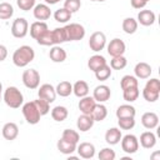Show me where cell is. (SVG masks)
Here are the masks:
<instances>
[{"instance_id": "1", "label": "cell", "mask_w": 160, "mask_h": 160, "mask_svg": "<svg viewBox=\"0 0 160 160\" xmlns=\"http://www.w3.org/2000/svg\"><path fill=\"white\" fill-rule=\"evenodd\" d=\"M35 58V51L29 45H22L18 48L12 54V62L18 68H25Z\"/></svg>"}, {"instance_id": "2", "label": "cell", "mask_w": 160, "mask_h": 160, "mask_svg": "<svg viewBox=\"0 0 160 160\" xmlns=\"http://www.w3.org/2000/svg\"><path fill=\"white\" fill-rule=\"evenodd\" d=\"M2 100L11 109H19L24 102V95L16 86H9L5 89Z\"/></svg>"}, {"instance_id": "3", "label": "cell", "mask_w": 160, "mask_h": 160, "mask_svg": "<svg viewBox=\"0 0 160 160\" xmlns=\"http://www.w3.org/2000/svg\"><path fill=\"white\" fill-rule=\"evenodd\" d=\"M21 111H22V115H24V118H25L28 124L35 125V124H38L40 121L41 115H40V112H39V110H38V108H36L34 101L25 102L22 105V108H21Z\"/></svg>"}, {"instance_id": "4", "label": "cell", "mask_w": 160, "mask_h": 160, "mask_svg": "<svg viewBox=\"0 0 160 160\" xmlns=\"http://www.w3.org/2000/svg\"><path fill=\"white\" fill-rule=\"evenodd\" d=\"M66 34V41H79L85 36V29L78 22H71L64 26Z\"/></svg>"}, {"instance_id": "5", "label": "cell", "mask_w": 160, "mask_h": 160, "mask_svg": "<svg viewBox=\"0 0 160 160\" xmlns=\"http://www.w3.org/2000/svg\"><path fill=\"white\" fill-rule=\"evenodd\" d=\"M22 84L28 88V89H36L39 88V84H40V74L38 72V70L35 69H28L22 72Z\"/></svg>"}, {"instance_id": "6", "label": "cell", "mask_w": 160, "mask_h": 160, "mask_svg": "<svg viewBox=\"0 0 160 160\" xmlns=\"http://www.w3.org/2000/svg\"><path fill=\"white\" fill-rule=\"evenodd\" d=\"M29 31V22L24 18H18L12 21L11 25V34L16 39H22L26 36Z\"/></svg>"}, {"instance_id": "7", "label": "cell", "mask_w": 160, "mask_h": 160, "mask_svg": "<svg viewBox=\"0 0 160 160\" xmlns=\"http://www.w3.org/2000/svg\"><path fill=\"white\" fill-rule=\"evenodd\" d=\"M120 141H121V149L126 154H135L139 149V139L132 134H128L122 136Z\"/></svg>"}, {"instance_id": "8", "label": "cell", "mask_w": 160, "mask_h": 160, "mask_svg": "<svg viewBox=\"0 0 160 160\" xmlns=\"http://www.w3.org/2000/svg\"><path fill=\"white\" fill-rule=\"evenodd\" d=\"M105 45H106V36L104 32L95 31L91 34V36L89 39V46L92 51L99 52L105 48Z\"/></svg>"}, {"instance_id": "9", "label": "cell", "mask_w": 160, "mask_h": 160, "mask_svg": "<svg viewBox=\"0 0 160 160\" xmlns=\"http://www.w3.org/2000/svg\"><path fill=\"white\" fill-rule=\"evenodd\" d=\"M125 50H126V45H125V42L121 39L115 38V39L110 40V42L108 44V54L111 58L124 55Z\"/></svg>"}, {"instance_id": "10", "label": "cell", "mask_w": 160, "mask_h": 160, "mask_svg": "<svg viewBox=\"0 0 160 160\" xmlns=\"http://www.w3.org/2000/svg\"><path fill=\"white\" fill-rule=\"evenodd\" d=\"M38 96H39V99H42V100L48 101L49 104H51L56 99L55 88L51 84H42L38 90Z\"/></svg>"}, {"instance_id": "11", "label": "cell", "mask_w": 160, "mask_h": 160, "mask_svg": "<svg viewBox=\"0 0 160 160\" xmlns=\"http://www.w3.org/2000/svg\"><path fill=\"white\" fill-rule=\"evenodd\" d=\"M110 96H111V91L108 85H98L94 89L92 98L95 99L96 102H105L110 99Z\"/></svg>"}, {"instance_id": "12", "label": "cell", "mask_w": 160, "mask_h": 160, "mask_svg": "<svg viewBox=\"0 0 160 160\" xmlns=\"http://www.w3.org/2000/svg\"><path fill=\"white\" fill-rule=\"evenodd\" d=\"M32 14H34V18L39 21H45L48 19H50L51 16V10L50 8L48 6V4H39V5H35L34 9H32Z\"/></svg>"}, {"instance_id": "13", "label": "cell", "mask_w": 160, "mask_h": 160, "mask_svg": "<svg viewBox=\"0 0 160 160\" xmlns=\"http://www.w3.org/2000/svg\"><path fill=\"white\" fill-rule=\"evenodd\" d=\"M96 105V101L92 96H84V98H80V101H79V110L81 111V114H88L90 115L91 111L94 110Z\"/></svg>"}, {"instance_id": "14", "label": "cell", "mask_w": 160, "mask_h": 160, "mask_svg": "<svg viewBox=\"0 0 160 160\" xmlns=\"http://www.w3.org/2000/svg\"><path fill=\"white\" fill-rule=\"evenodd\" d=\"M141 124L145 129H155L158 125H159V116L152 112V111H148L145 114H142L141 116Z\"/></svg>"}, {"instance_id": "15", "label": "cell", "mask_w": 160, "mask_h": 160, "mask_svg": "<svg viewBox=\"0 0 160 160\" xmlns=\"http://www.w3.org/2000/svg\"><path fill=\"white\" fill-rule=\"evenodd\" d=\"M1 132H2V136H4L5 140H9V141L15 140L18 138V135H19V126L15 122H11V121L6 122L2 126Z\"/></svg>"}, {"instance_id": "16", "label": "cell", "mask_w": 160, "mask_h": 160, "mask_svg": "<svg viewBox=\"0 0 160 160\" xmlns=\"http://www.w3.org/2000/svg\"><path fill=\"white\" fill-rule=\"evenodd\" d=\"M76 151L80 158L91 159L95 155V146L91 142H80V145L76 146Z\"/></svg>"}, {"instance_id": "17", "label": "cell", "mask_w": 160, "mask_h": 160, "mask_svg": "<svg viewBox=\"0 0 160 160\" xmlns=\"http://www.w3.org/2000/svg\"><path fill=\"white\" fill-rule=\"evenodd\" d=\"M94 119L91 115H88V114H81L79 118H78V121H76V126L80 131L85 132V131H89L92 126H94Z\"/></svg>"}, {"instance_id": "18", "label": "cell", "mask_w": 160, "mask_h": 160, "mask_svg": "<svg viewBox=\"0 0 160 160\" xmlns=\"http://www.w3.org/2000/svg\"><path fill=\"white\" fill-rule=\"evenodd\" d=\"M156 20V16H155V12L151 11V10H141L139 11L138 14V22H140L141 25L144 26H150L155 22Z\"/></svg>"}, {"instance_id": "19", "label": "cell", "mask_w": 160, "mask_h": 160, "mask_svg": "<svg viewBox=\"0 0 160 160\" xmlns=\"http://www.w3.org/2000/svg\"><path fill=\"white\" fill-rule=\"evenodd\" d=\"M151 71H152L151 66L148 62H144V61L138 62L135 65V68H134V72H135V76L138 79H148V78H150Z\"/></svg>"}, {"instance_id": "20", "label": "cell", "mask_w": 160, "mask_h": 160, "mask_svg": "<svg viewBox=\"0 0 160 160\" xmlns=\"http://www.w3.org/2000/svg\"><path fill=\"white\" fill-rule=\"evenodd\" d=\"M122 135H121V130L118 128H110L106 130L105 132V141L109 145H116L120 142Z\"/></svg>"}, {"instance_id": "21", "label": "cell", "mask_w": 160, "mask_h": 160, "mask_svg": "<svg viewBox=\"0 0 160 160\" xmlns=\"http://www.w3.org/2000/svg\"><path fill=\"white\" fill-rule=\"evenodd\" d=\"M49 58L54 62H62V61L66 60V51L60 45H55V46H52L50 49Z\"/></svg>"}, {"instance_id": "22", "label": "cell", "mask_w": 160, "mask_h": 160, "mask_svg": "<svg viewBox=\"0 0 160 160\" xmlns=\"http://www.w3.org/2000/svg\"><path fill=\"white\" fill-rule=\"evenodd\" d=\"M140 145L144 149H152L156 145V136L151 131H144L140 135Z\"/></svg>"}, {"instance_id": "23", "label": "cell", "mask_w": 160, "mask_h": 160, "mask_svg": "<svg viewBox=\"0 0 160 160\" xmlns=\"http://www.w3.org/2000/svg\"><path fill=\"white\" fill-rule=\"evenodd\" d=\"M46 30H48V24L45 21H35L30 25V36L36 40Z\"/></svg>"}, {"instance_id": "24", "label": "cell", "mask_w": 160, "mask_h": 160, "mask_svg": "<svg viewBox=\"0 0 160 160\" xmlns=\"http://www.w3.org/2000/svg\"><path fill=\"white\" fill-rule=\"evenodd\" d=\"M72 92L75 96L78 98H84L89 94V85L86 81L84 80H78L74 85H72Z\"/></svg>"}, {"instance_id": "25", "label": "cell", "mask_w": 160, "mask_h": 160, "mask_svg": "<svg viewBox=\"0 0 160 160\" xmlns=\"http://www.w3.org/2000/svg\"><path fill=\"white\" fill-rule=\"evenodd\" d=\"M135 114H136L135 108L132 105H129V104L120 105L116 109V116H118V119L119 118H135Z\"/></svg>"}, {"instance_id": "26", "label": "cell", "mask_w": 160, "mask_h": 160, "mask_svg": "<svg viewBox=\"0 0 160 160\" xmlns=\"http://www.w3.org/2000/svg\"><path fill=\"white\" fill-rule=\"evenodd\" d=\"M106 64V60H105V58L102 56V55H92V56H90V59L88 60V66H89V69L91 70V71H96L98 69H100L101 66H104Z\"/></svg>"}, {"instance_id": "27", "label": "cell", "mask_w": 160, "mask_h": 160, "mask_svg": "<svg viewBox=\"0 0 160 160\" xmlns=\"http://www.w3.org/2000/svg\"><path fill=\"white\" fill-rule=\"evenodd\" d=\"M56 146H58V150H59L61 154H65V155H71V154L76 150V144H72V142H70V141H66V140H64L62 138L58 141Z\"/></svg>"}, {"instance_id": "28", "label": "cell", "mask_w": 160, "mask_h": 160, "mask_svg": "<svg viewBox=\"0 0 160 160\" xmlns=\"http://www.w3.org/2000/svg\"><path fill=\"white\" fill-rule=\"evenodd\" d=\"M90 115L92 116L94 121H102L108 116V109H106L105 105H102L101 102H99V104L95 105V108H94V110L91 111Z\"/></svg>"}, {"instance_id": "29", "label": "cell", "mask_w": 160, "mask_h": 160, "mask_svg": "<svg viewBox=\"0 0 160 160\" xmlns=\"http://www.w3.org/2000/svg\"><path fill=\"white\" fill-rule=\"evenodd\" d=\"M68 115H69V111L65 106L59 105V106H55L54 109H51V118H52V120H55L58 122L64 121L68 118Z\"/></svg>"}, {"instance_id": "30", "label": "cell", "mask_w": 160, "mask_h": 160, "mask_svg": "<svg viewBox=\"0 0 160 160\" xmlns=\"http://www.w3.org/2000/svg\"><path fill=\"white\" fill-rule=\"evenodd\" d=\"M55 91H56V95L61 98H66L72 92V84L69 81H60L55 88Z\"/></svg>"}, {"instance_id": "31", "label": "cell", "mask_w": 160, "mask_h": 160, "mask_svg": "<svg viewBox=\"0 0 160 160\" xmlns=\"http://www.w3.org/2000/svg\"><path fill=\"white\" fill-rule=\"evenodd\" d=\"M122 30L126 34H134L138 30V21L134 18H125L122 20Z\"/></svg>"}, {"instance_id": "32", "label": "cell", "mask_w": 160, "mask_h": 160, "mask_svg": "<svg viewBox=\"0 0 160 160\" xmlns=\"http://www.w3.org/2000/svg\"><path fill=\"white\" fill-rule=\"evenodd\" d=\"M120 86L121 89H128V88H136L139 86V80L136 76H132V75H125L121 78L120 80Z\"/></svg>"}, {"instance_id": "33", "label": "cell", "mask_w": 160, "mask_h": 160, "mask_svg": "<svg viewBox=\"0 0 160 160\" xmlns=\"http://www.w3.org/2000/svg\"><path fill=\"white\" fill-rule=\"evenodd\" d=\"M140 95V91H139V86L136 88H128V89H124L122 90V96H124V100L128 101V102H132L135 101Z\"/></svg>"}, {"instance_id": "34", "label": "cell", "mask_w": 160, "mask_h": 160, "mask_svg": "<svg viewBox=\"0 0 160 160\" xmlns=\"http://www.w3.org/2000/svg\"><path fill=\"white\" fill-rule=\"evenodd\" d=\"M51 34H52L54 45H60L66 41V34H65L64 28H56V29L51 30Z\"/></svg>"}, {"instance_id": "35", "label": "cell", "mask_w": 160, "mask_h": 160, "mask_svg": "<svg viewBox=\"0 0 160 160\" xmlns=\"http://www.w3.org/2000/svg\"><path fill=\"white\" fill-rule=\"evenodd\" d=\"M14 8L9 2H0V20H8L12 16Z\"/></svg>"}, {"instance_id": "36", "label": "cell", "mask_w": 160, "mask_h": 160, "mask_svg": "<svg viewBox=\"0 0 160 160\" xmlns=\"http://www.w3.org/2000/svg\"><path fill=\"white\" fill-rule=\"evenodd\" d=\"M71 12L69 10H66L65 8H61V9H58L55 12H54V18L58 22H68L70 19H71Z\"/></svg>"}, {"instance_id": "37", "label": "cell", "mask_w": 160, "mask_h": 160, "mask_svg": "<svg viewBox=\"0 0 160 160\" xmlns=\"http://www.w3.org/2000/svg\"><path fill=\"white\" fill-rule=\"evenodd\" d=\"M94 74H95V78H96L98 80L105 81V80H108V79L111 76V68H110L108 64H105L104 66H101L100 69H98Z\"/></svg>"}, {"instance_id": "38", "label": "cell", "mask_w": 160, "mask_h": 160, "mask_svg": "<svg viewBox=\"0 0 160 160\" xmlns=\"http://www.w3.org/2000/svg\"><path fill=\"white\" fill-rule=\"evenodd\" d=\"M36 41H38L39 45H42V46L54 45V40H52V34H51V31L48 29L46 31H44V32L36 39Z\"/></svg>"}, {"instance_id": "39", "label": "cell", "mask_w": 160, "mask_h": 160, "mask_svg": "<svg viewBox=\"0 0 160 160\" xmlns=\"http://www.w3.org/2000/svg\"><path fill=\"white\" fill-rule=\"evenodd\" d=\"M128 64V60L124 55H120V56H114L110 61V68L114 69V70H121L126 66Z\"/></svg>"}, {"instance_id": "40", "label": "cell", "mask_w": 160, "mask_h": 160, "mask_svg": "<svg viewBox=\"0 0 160 160\" xmlns=\"http://www.w3.org/2000/svg\"><path fill=\"white\" fill-rule=\"evenodd\" d=\"M61 138H62L64 140L70 141V142L76 144V145H78V142H79V140H80L79 132H78V131H75V130H71V129H65V130L62 131Z\"/></svg>"}, {"instance_id": "41", "label": "cell", "mask_w": 160, "mask_h": 160, "mask_svg": "<svg viewBox=\"0 0 160 160\" xmlns=\"http://www.w3.org/2000/svg\"><path fill=\"white\" fill-rule=\"evenodd\" d=\"M118 125L121 130H130L135 126V119L134 118H119Z\"/></svg>"}, {"instance_id": "42", "label": "cell", "mask_w": 160, "mask_h": 160, "mask_svg": "<svg viewBox=\"0 0 160 160\" xmlns=\"http://www.w3.org/2000/svg\"><path fill=\"white\" fill-rule=\"evenodd\" d=\"M34 102H35V105H36V108H38V110H39L41 116L46 115L50 111V104L48 101H45L42 99H38V100H34Z\"/></svg>"}, {"instance_id": "43", "label": "cell", "mask_w": 160, "mask_h": 160, "mask_svg": "<svg viewBox=\"0 0 160 160\" xmlns=\"http://www.w3.org/2000/svg\"><path fill=\"white\" fill-rule=\"evenodd\" d=\"M98 156H99L100 160H114V159L116 158V154H115V151H114L112 149H110V148H104V149L100 150V152H99Z\"/></svg>"}, {"instance_id": "44", "label": "cell", "mask_w": 160, "mask_h": 160, "mask_svg": "<svg viewBox=\"0 0 160 160\" xmlns=\"http://www.w3.org/2000/svg\"><path fill=\"white\" fill-rule=\"evenodd\" d=\"M159 95H160V92L152 91V90L146 89V88H144V90H142V98H144L148 102H155V101L159 99Z\"/></svg>"}, {"instance_id": "45", "label": "cell", "mask_w": 160, "mask_h": 160, "mask_svg": "<svg viewBox=\"0 0 160 160\" xmlns=\"http://www.w3.org/2000/svg\"><path fill=\"white\" fill-rule=\"evenodd\" d=\"M81 6V1L80 0H65L64 1V8L66 10H69L71 14L76 12Z\"/></svg>"}, {"instance_id": "46", "label": "cell", "mask_w": 160, "mask_h": 160, "mask_svg": "<svg viewBox=\"0 0 160 160\" xmlns=\"http://www.w3.org/2000/svg\"><path fill=\"white\" fill-rule=\"evenodd\" d=\"M18 6L24 10V11H29L31 9H34L35 6V0H16Z\"/></svg>"}, {"instance_id": "47", "label": "cell", "mask_w": 160, "mask_h": 160, "mask_svg": "<svg viewBox=\"0 0 160 160\" xmlns=\"http://www.w3.org/2000/svg\"><path fill=\"white\" fill-rule=\"evenodd\" d=\"M145 88H146V89H150V90H152V91L160 92V81H159V79L154 78V79L148 80L146 84H145Z\"/></svg>"}, {"instance_id": "48", "label": "cell", "mask_w": 160, "mask_h": 160, "mask_svg": "<svg viewBox=\"0 0 160 160\" xmlns=\"http://www.w3.org/2000/svg\"><path fill=\"white\" fill-rule=\"evenodd\" d=\"M130 4L134 9H144L148 2L145 0H130Z\"/></svg>"}, {"instance_id": "49", "label": "cell", "mask_w": 160, "mask_h": 160, "mask_svg": "<svg viewBox=\"0 0 160 160\" xmlns=\"http://www.w3.org/2000/svg\"><path fill=\"white\" fill-rule=\"evenodd\" d=\"M6 58H8V49L5 45L0 44V62L4 61Z\"/></svg>"}, {"instance_id": "50", "label": "cell", "mask_w": 160, "mask_h": 160, "mask_svg": "<svg viewBox=\"0 0 160 160\" xmlns=\"http://www.w3.org/2000/svg\"><path fill=\"white\" fill-rule=\"evenodd\" d=\"M59 1H61V0H45V2H46V4H49V5H54V4H58Z\"/></svg>"}, {"instance_id": "51", "label": "cell", "mask_w": 160, "mask_h": 160, "mask_svg": "<svg viewBox=\"0 0 160 160\" xmlns=\"http://www.w3.org/2000/svg\"><path fill=\"white\" fill-rule=\"evenodd\" d=\"M1 98H2V84L0 82V101H1Z\"/></svg>"}, {"instance_id": "52", "label": "cell", "mask_w": 160, "mask_h": 160, "mask_svg": "<svg viewBox=\"0 0 160 160\" xmlns=\"http://www.w3.org/2000/svg\"><path fill=\"white\" fill-rule=\"evenodd\" d=\"M159 155H160V152H155V154L151 156V159H155V158H156V156H159Z\"/></svg>"}, {"instance_id": "53", "label": "cell", "mask_w": 160, "mask_h": 160, "mask_svg": "<svg viewBox=\"0 0 160 160\" xmlns=\"http://www.w3.org/2000/svg\"><path fill=\"white\" fill-rule=\"evenodd\" d=\"M90 1H100L101 2V1H105V0H90Z\"/></svg>"}, {"instance_id": "54", "label": "cell", "mask_w": 160, "mask_h": 160, "mask_svg": "<svg viewBox=\"0 0 160 160\" xmlns=\"http://www.w3.org/2000/svg\"><path fill=\"white\" fill-rule=\"evenodd\" d=\"M145 1H146V2H148V1H150V0H145Z\"/></svg>"}]
</instances>
